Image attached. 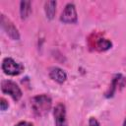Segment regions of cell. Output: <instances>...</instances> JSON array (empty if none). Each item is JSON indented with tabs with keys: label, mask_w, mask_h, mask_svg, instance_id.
I'll use <instances>...</instances> for the list:
<instances>
[{
	"label": "cell",
	"mask_w": 126,
	"mask_h": 126,
	"mask_svg": "<svg viewBox=\"0 0 126 126\" xmlns=\"http://www.w3.org/2000/svg\"><path fill=\"white\" fill-rule=\"evenodd\" d=\"M31 106L35 116L42 117L50 111L52 107V98L46 94L34 95L31 99Z\"/></svg>",
	"instance_id": "1"
},
{
	"label": "cell",
	"mask_w": 126,
	"mask_h": 126,
	"mask_svg": "<svg viewBox=\"0 0 126 126\" xmlns=\"http://www.w3.org/2000/svg\"><path fill=\"white\" fill-rule=\"evenodd\" d=\"M89 46L92 47L94 50H96L98 52H104L107 51L112 47V42L111 40L101 36L98 33H92L89 36L88 39Z\"/></svg>",
	"instance_id": "2"
},
{
	"label": "cell",
	"mask_w": 126,
	"mask_h": 126,
	"mask_svg": "<svg viewBox=\"0 0 126 126\" xmlns=\"http://www.w3.org/2000/svg\"><path fill=\"white\" fill-rule=\"evenodd\" d=\"M1 69L4 74L8 76H18L24 72L25 66L22 63L17 62L12 57H5L2 60Z\"/></svg>",
	"instance_id": "3"
},
{
	"label": "cell",
	"mask_w": 126,
	"mask_h": 126,
	"mask_svg": "<svg viewBox=\"0 0 126 126\" xmlns=\"http://www.w3.org/2000/svg\"><path fill=\"white\" fill-rule=\"evenodd\" d=\"M1 92L12 97L14 101H19L23 96V92L19 85L12 80L1 81Z\"/></svg>",
	"instance_id": "4"
},
{
	"label": "cell",
	"mask_w": 126,
	"mask_h": 126,
	"mask_svg": "<svg viewBox=\"0 0 126 126\" xmlns=\"http://www.w3.org/2000/svg\"><path fill=\"white\" fill-rule=\"evenodd\" d=\"M0 25L2 30L5 32V33L13 40H19L21 35L19 32L18 28L15 26V24L3 13H1L0 16Z\"/></svg>",
	"instance_id": "5"
},
{
	"label": "cell",
	"mask_w": 126,
	"mask_h": 126,
	"mask_svg": "<svg viewBox=\"0 0 126 126\" xmlns=\"http://www.w3.org/2000/svg\"><path fill=\"white\" fill-rule=\"evenodd\" d=\"M60 22L63 24H76L78 22V14L74 3H67L60 15Z\"/></svg>",
	"instance_id": "6"
},
{
	"label": "cell",
	"mask_w": 126,
	"mask_h": 126,
	"mask_svg": "<svg viewBox=\"0 0 126 126\" xmlns=\"http://www.w3.org/2000/svg\"><path fill=\"white\" fill-rule=\"evenodd\" d=\"M125 85H126V78H125L122 74H120V73L115 74V75L113 76L112 80H111V83H110V85H109L108 90H107V91L105 92V94H104V96H105L106 98L113 97V95H114V94L116 93V91H117L118 89L124 88Z\"/></svg>",
	"instance_id": "7"
},
{
	"label": "cell",
	"mask_w": 126,
	"mask_h": 126,
	"mask_svg": "<svg viewBox=\"0 0 126 126\" xmlns=\"http://www.w3.org/2000/svg\"><path fill=\"white\" fill-rule=\"evenodd\" d=\"M53 117L55 126H68L66 106L62 102H58L53 108Z\"/></svg>",
	"instance_id": "8"
},
{
	"label": "cell",
	"mask_w": 126,
	"mask_h": 126,
	"mask_svg": "<svg viewBox=\"0 0 126 126\" xmlns=\"http://www.w3.org/2000/svg\"><path fill=\"white\" fill-rule=\"evenodd\" d=\"M48 76L52 81L59 85L64 84L67 80V73L57 66H52L48 69Z\"/></svg>",
	"instance_id": "9"
},
{
	"label": "cell",
	"mask_w": 126,
	"mask_h": 126,
	"mask_svg": "<svg viewBox=\"0 0 126 126\" xmlns=\"http://www.w3.org/2000/svg\"><path fill=\"white\" fill-rule=\"evenodd\" d=\"M56 6H57V2L54 0H49L44 3V12L48 20L54 19L55 14H56Z\"/></svg>",
	"instance_id": "10"
},
{
	"label": "cell",
	"mask_w": 126,
	"mask_h": 126,
	"mask_svg": "<svg viewBox=\"0 0 126 126\" xmlns=\"http://www.w3.org/2000/svg\"><path fill=\"white\" fill-rule=\"evenodd\" d=\"M32 13V2L21 1L20 2V17L22 20H27Z\"/></svg>",
	"instance_id": "11"
},
{
	"label": "cell",
	"mask_w": 126,
	"mask_h": 126,
	"mask_svg": "<svg viewBox=\"0 0 126 126\" xmlns=\"http://www.w3.org/2000/svg\"><path fill=\"white\" fill-rule=\"evenodd\" d=\"M8 107H9V102H8V100L2 96V97L0 98V108H1V110H2V111H5L6 109H8Z\"/></svg>",
	"instance_id": "12"
},
{
	"label": "cell",
	"mask_w": 126,
	"mask_h": 126,
	"mask_svg": "<svg viewBox=\"0 0 126 126\" xmlns=\"http://www.w3.org/2000/svg\"><path fill=\"white\" fill-rule=\"evenodd\" d=\"M88 126H100L98 120L94 117H90L89 119V123H88Z\"/></svg>",
	"instance_id": "13"
},
{
	"label": "cell",
	"mask_w": 126,
	"mask_h": 126,
	"mask_svg": "<svg viewBox=\"0 0 126 126\" xmlns=\"http://www.w3.org/2000/svg\"><path fill=\"white\" fill-rule=\"evenodd\" d=\"M14 126H34V125L32 122H29V121H20L17 124H15Z\"/></svg>",
	"instance_id": "14"
},
{
	"label": "cell",
	"mask_w": 126,
	"mask_h": 126,
	"mask_svg": "<svg viewBox=\"0 0 126 126\" xmlns=\"http://www.w3.org/2000/svg\"><path fill=\"white\" fill-rule=\"evenodd\" d=\"M122 126H126V118L124 119V121H123V124H122Z\"/></svg>",
	"instance_id": "15"
}]
</instances>
